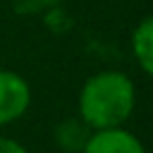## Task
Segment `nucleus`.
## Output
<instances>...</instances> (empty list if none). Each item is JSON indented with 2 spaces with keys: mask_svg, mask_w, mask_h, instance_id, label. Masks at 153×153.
<instances>
[{
  "mask_svg": "<svg viewBox=\"0 0 153 153\" xmlns=\"http://www.w3.org/2000/svg\"><path fill=\"white\" fill-rule=\"evenodd\" d=\"M134 84L122 72H100L91 76L79 96V112L93 129L120 127L134 110Z\"/></svg>",
  "mask_w": 153,
  "mask_h": 153,
  "instance_id": "f257e3e1",
  "label": "nucleus"
},
{
  "mask_svg": "<svg viewBox=\"0 0 153 153\" xmlns=\"http://www.w3.org/2000/svg\"><path fill=\"white\" fill-rule=\"evenodd\" d=\"M31 93L26 81L7 69H0V124H7L22 117L29 108Z\"/></svg>",
  "mask_w": 153,
  "mask_h": 153,
  "instance_id": "f03ea898",
  "label": "nucleus"
},
{
  "mask_svg": "<svg viewBox=\"0 0 153 153\" xmlns=\"http://www.w3.org/2000/svg\"><path fill=\"white\" fill-rule=\"evenodd\" d=\"M84 153H146V151L134 134L120 127H110V129H96V134L86 139Z\"/></svg>",
  "mask_w": 153,
  "mask_h": 153,
  "instance_id": "7ed1b4c3",
  "label": "nucleus"
},
{
  "mask_svg": "<svg viewBox=\"0 0 153 153\" xmlns=\"http://www.w3.org/2000/svg\"><path fill=\"white\" fill-rule=\"evenodd\" d=\"M131 45H134V55L139 60V65L153 74V14L146 17L136 31H134V38H131Z\"/></svg>",
  "mask_w": 153,
  "mask_h": 153,
  "instance_id": "20e7f679",
  "label": "nucleus"
},
{
  "mask_svg": "<svg viewBox=\"0 0 153 153\" xmlns=\"http://www.w3.org/2000/svg\"><path fill=\"white\" fill-rule=\"evenodd\" d=\"M0 153H26V148H24V146H19V143H17V141H12V139L0 136Z\"/></svg>",
  "mask_w": 153,
  "mask_h": 153,
  "instance_id": "39448f33",
  "label": "nucleus"
}]
</instances>
